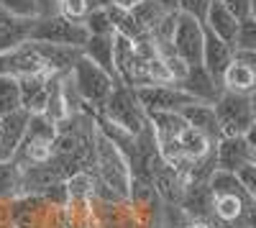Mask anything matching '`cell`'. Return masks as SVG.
<instances>
[{"mask_svg": "<svg viewBox=\"0 0 256 228\" xmlns=\"http://www.w3.org/2000/svg\"><path fill=\"white\" fill-rule=\"evenodd\" d=\"M72 82H74L77 95L82 98V102L90 108V113L95 118L102 113L105 102H108V98L113 95V90L120 85L113 74H108L102 67H98L95 62H90L84 54L80 56V62L72 70Z\"/></svg>", "mask_w": 256, "mask_h": 228, "instance_id": "1", "label": "cell"}, {"mask_svg": "<svg viewBox=\"0 0 256 228\" xmlns=\"http://www.w3.org/2000/svg\"><path fill=\"white\" fill-rule=\"evenodd\" d=\"M92 174L100 177L118 195H123V198L131 195V182H134L131 164H128L126 154L100 128H98V159H95Z\"/></svg>", "mask_w": 256, "mask_h": 228, "instance_id": "2", "label": "cell"}, {"mask_svg": "<svg viewBox=\"0 0 256 228\" xmlns=\"http://www.w3.org/2000/svg\"><path fill=\"white\" fill-rule=\"evenodd\" d=\"M100 116L108 118L110 123H116V126H120L123 131L134 134V136H138L148 126V113L141 106L136 90L123 85V82L113 90V95L108 98V102H105V108H102Z\"/></svg>", "mask_w": 256, "mask_h": 228, "instance_id": "3", "label": "cell"}, {"mask_svg": "<svg viewBox=\"0 0 256 228\" xmlns=\"http://www.w3.org/2000/svg\"><path fill=\"white\" fill-rule=\"evenodd\" d=\"M31 41H44V44H59V46H74L84 49V44L90 41V31L80 20H72L67 16H46L38 18L36 26L31 31Z\"/></svg>", "mask_w": 256, "mask_h": 228, "instance_id": "4", "label": "cell"}, {"mask_svg": "<svg viewBox=\"0 0 256 228\" xmlns=\"http://www.w3.org/2000/svg\"><path fill=\"white\" fill-rule=\"evenodd\" d=\"M216 113L220 123V138L223 136H246L248 128L256 123L254 108H251V95L238 92H223L216 100Z\"/></svg>", "mask_w": 256, "mask_h": 228, "instance_id": "5", "label": "cell"}, {"mask_svg": "<svg viewBox=\"0 0 256 228\" xmlns=\"http://www.w3.org/2000/svg\"><path fill=\"white\" fill-rule=\"evenodd\" d=\"M174 52L184 59V64H202V52H205V24L192 16H180V24L174 31Z\"/></svg>", "mask_w": 256, "mask_h": 228, "instance_id": "6", "label": "cell"}, {"mask_svg": "<svg viewBox=\"0 0 256 228\" xmlns=\"http://www.w3.org/2000/svg\"><path fill=\"white\" fill-rule=\"evenodd\" d=\"M141 106L146 113H162V110H182L192 102H198L190 92H184L180 85H146L136 90Z\"/></svg>", "mask_w": 256, "mask_h": 228, "instance_id": "7", "label": "cell"}, {"mask_svg": "<svg viewBox=\"0 0 256 228\" xmlns=\"http://www.w3.org/2000/svg\"><path fill=\"white\" fill-rule=\"evenodd\" d=\"M216 162L223 172H241L246 164L254 162V146L246 141V136H223L216 144Z\"/></svg>", "mask_w": 256, "mask_h": 228, "instance_id": "8", "label": "cell"}, {"mask_svg": "<svg viewBox=\"0 0 256 228\" xmlns=\"http://www.w3.org/2000/svg\"><path fill=\"white\" fill-rule=\"evenodd\" d=\"M236 59V46H230L228 41H223L220 36H216L212 31L205 28V52H202V64L205 70L216 77L223 85V77L228 72V67Z\"/></svg>", "mask_w": 256, "mask_h": 228, "instance_id": "9", "label": "cell"}, {"mask_svg": "<svg viewBox=\"0 0 256 228\" xmlns=\"http://www.w3.org/2000/svg\"><path fill=\"white\" fill-rule=\"evenodd\" d=\"M18 80H20V100H24V110H28L31 116L46 113L49 95H52V74L49 72L24 74Z\"/></svg>", "mask_w": 256, "mask_h": 228, "instance_id": "10", "label": "cell"}, {"mask_svg": "<svg viewBox=\"0 0 256 228\" xmlns=\"http://www.w3.org/2000/svg\"><path fill=\"white\" fill-rule=\"evenodd\" d=\"M180 88L184 92H190L198 102H212V106H216V100L226 92L220 82L205 70V64H192L187 70V77L180 82Z\"/></svg>", "mask_w": 256, "mask_h": 228, "instance_id": "11", "label": "cell"}, {"mask_svg": "<svg viewBox=\"0 0 256 228\" xmlns=\"http://www.w3.org/2000/svg\"><path fill=\"white\" fill-rule=\"evenodd\" d=\"M180 205L192 220H216V213H212L216 195H212L210 182H190L184 188V198H182Z\"/></svg>", "mask_w": 256, "mask_h": 228, "instance_id": "12", "label": "cell"}, {"mask_svg": "<svg viewBox=\"0 0 256 228\" xmlns=\"http://www.w3.org/2000/svg\"><path fill=\"white\" fill-rule=\"evenodd\" d=\"M28 120L31 113L28 110H16L10 116H3V146H0V162H10L16 156V152L20 149L26 134H28Z\"/></svg>", "mask_w": 256, "mask_h": 228, "instance_id": "13", "label": "cell"}, {"mask_svg": "<svg viewBox=\"0 0 256 228\" xmlns=\"http://www.w3.org/2000/svg\"><path fill=\"white\" fill-rule=\"evenodd\" d=\"M205 28L212 31L216 36H220L223 41H228L230 46H236V38H238V28H241V18L228 10L220 0H212V6L208 10L205 18Z\"/></svg>", "mask_w": 256, "mask_h": 228, "instance_id": "14", "label": "cell"}, {"mask_svg": "<svg viewBox=\"0 0 256 228\" xmlns=\"http://www.w3.org/2000/svg\"><path fill=\"white\" fill-rule=\"evenodd\" d=\"M36 20H38V18H36ZM36 20L13 18V16H8L3 8H0V52H13V49H18V46L28 44Z\"/></svg>", "mask_w": 256, "mask_h": 228, "instance_id": "15", "label": "cell"}, {"mask_svg": "<svg viewBox=\"0 0 256 228\" xmlns=\"http://www.w3.org/2000/svg\"><path fill=\"white\" fill-rule=\"evenodd\" d=\"M180 113L184 116L187 126L208 134L216 144L220 141V123H218V113H216V106H212V102H192V106L182 108Z\"/></svg>", "mask_w": 256, "mask_h": 228, "instance_id": "16", "label": "cell"}, {"mask_svg": "<svg viewBox=\"0 0 256 228\" xmlns=\"http://www.w3.org/2000/svg\"><path fill=\"white\" fill-rule=\"evenodd\" d=\"M223 90L238 92V95H254L256 92V72L238 52H236V59H233V64L228 67V72L223 77Z\"/></svg>", "mask_w": 256, "mask_h": 228, "instance_id": "17", "label": "cell"}, {"mask_svg": "<svg viewBox=\"0 0 256 228\" xmlns=\"http://www.w3.org/2000/svg\"><path fill=\"white\" fill-rule=\"evenodd\" d=\"M82 54L118 80V74H116V34L113 36H90V41L84 44Z\"/></svg>", "mask_w": 256, "mask_h": 228, "instance_id": "18", "label": "cell"}, {"mask_svg": "<svg viewBox=\"0 0 256 228\" xmlns=\"http://www.w3.org/2000/svg\"><path fill=\"white\" fill-rule=\"evenodd\" d=\"M148 123L156 134L159 141H177L182 131L187 128V120L180 110H162V113H148Z\"/></svg>", "mask_w": 256, "mask_h": 228, "instance_id": "19", "label": "cell"}, {"mask_svg": "<svg viewBox=\"0 0 256 228\" xmlns=\"http://www.w3.org/2000/svg\"><path fill=\"white\" fill-rule=\"evenodd\" d=\"M177 141H180V146H182V152L190 162H200V159H205V156H210L212 152H216V141H212L208 134L192 128V126H187Z\"/></svg>", "mask_w": 256, "mask_h": 228, "instance_id": "20", "label": "cell"}, {"mask_svg": "<svg viewBox=\"0 0 256 228\" xmlns=\"http://www.w3.org/2000/svg\"><path fill=\"white\" fill-rule=\"evenodd\" d=\"M108 13H110V20H113V28H116V34L118 36H126V38H131V41H144V38H148L152 34H148L138 20H136V16H134V10H128V8H120V6H110L108 8Z\"/></svg>", "mask_w": 256, "mask_h": 228, "instance_id": "21", "label": "cell"}, {"mask_svg": "<svg viewBox=\"0 0 256 228\" xmlns=\"http://www.w3.org/2000/svg\"><path fill=\"white\" fill-rule=\"evenodd\" d=\"M24 195V170L10 159L0 162V202H10Z\"/></svg>", "mask_w": 256, "mask_h": 228, "instance_id": "22", "label": "cell"}, {"mask_svg": "<svg viewBox=\"0 0 256 228\" xmlns=\"http://www.w3.org/2000/svg\"><path fill=\"white\" fill-rule=\"evenodd\" d=\"M16 110H24V100H20V80L16 74L0 77V118L10 116Z\"/></svg>", "mask_w": 256, "mask_h": 228, "instance_id": "23", "label": "cell"}, {"mask_svg": "<svg viewBox=\"0 0 256 228\" xmlns=\"http://www.w3.org/2000/svg\"><path fill=\"white\" fill-rule=\"evenodd\" d=\"M210 188H212V195H236V198H244V200L254 202L251 195L246 192V188L241 184V180H238L236 172L216 170V174L210 177Z\"/></svg>", "mask_w": 256, "mask_h": 228, "instance_id": "24", "label": "cell"}, {"mask_svg": "<svg viewBox=\"0 0 256 228\" xmlns=\"http://www.w3.org/2000/svg\"><path fill=\"white\" fill-rule=\"evenodd\" d=\"M131 10H134L136 20H138V24H141L148 34H152L169 13H174V10H166V8L159 3V0H144V3H138V6L131 8Z\"/></svg>", "mask_w": 256, "mask_h": 228, "instance_id": "25", "label": "cell"}, {"mask_svg": "<svg viewBox=\"0 0 256 228\" xmlns=\"http://www.w3.org/2000/svg\"><path fill=\"white\" fill-rule=\"evenodd\" d=\"M0 8L13 18H24V20H36L41 18V6L38 0H0Z\"/></svg>", "mask_w": 256, "mask_h": 228, "instance_id": "26", "label": "cell"}, {"mask_svg": "<svg viewBox=\"0 0 256 228\" xmlns=\"http://www.w3.org/2000/svg\"><path fill=\"white\" fill-rule=\"evenodd\" d=\"M84 26H88L90 36H113L116 34L108 8H92L90 16L84 18Z\"/></svg>", "mask_w": 256, "mask_h": 228, "instance_id": "27", "label": "cell"}, {"mask_svg": "<svg viewBox=\"0 0 256 228\" xmlns=\"http://www.w3.org/2000/svg\"><path fill=\"white\" fill-rule=\"evenodd\" d=\"M236 52H256V18H244L238 38H236Z\"/></svg>", "mask_w": 256, "mask_h": 228, "instance_id": "28", "label": "cell"}, {"mask_svg": "<svg viewBox=\"0 0 256 228\" xmlns=\"http://www.w3.org/2000/svg\"><path fill=\"white\" fill-rule=\"evenodd\" d=\"M90 10H92L90 0H59V13L72 18V20H80V24H84V18L90 16Z\"/></svg>", "mask_w": 256, "mask_h": 228, "instance_id": "29", "label": "cell"}, {"mask_svg": "<svg viewBox=\"0 0 256 228\" xmlns=\"http://www.w3.org/2000/svg\"><path fill=\"white\" fill-rule=\"evenodd\" d=\"M180 13L184 16H192V18H198L205 24V18H208V10L212 6V0H180Z\"/></svg>", "mask_w": 256, "mask_h": 228, "instance_id": "30", "label": "cell"}, {"mask_svg": "<svg viewBox=\"0 0 256 228\" xmlns=\"http://www.w3.org/2000/svg\"><path fill=\"white\" fill-rule=\"evenodd\" d=\"M238 180H241V184L246 188V192L251 195V200L256 202V164L254 162L246 164V167L238 172Z\"/></svg>", "mask_w": 256, "mask_h": 228, "instance_id": "31", "label": "cell"}, {"mask_svg": "<svg viewBox=\"0 0 256 228\" xmlns=\"http://www.w3.org/2000/svg\"><path fill=\"white\" fill-rule=\"evenodd\" d=\"M220 3L228 8V10H233L241 20L244 18H251V0H220Z\"/></svg>", "mask_w": 256, "mask_h": 228, "instance_id": "32", "label": "cell"}, {"mask_svg": "<svg viewBox=\"0 0 256 228\" xmlns=\"http://www.w3.org/2000/svg\"><path fill=\"white\" fill-rule=\"evenodd\" d=\"M13 74V52H0V77Z\"/></svg>", "mask_w": 256, "mask_h": 228, "instance_id": "33", "label": "cell"}, {"mask_svg": "<svg viewBox=\"0 0 256 228\" xmlns=\"http://www.w3.org/2000/svg\"><path fill=\"white\" fill-rule=\"evenodd\" d=\"M244 228H256V202L248 208L246 213V220H244Z\"/></svg>", "mask_w": 256, "mask_h": 228, "instance_id": "34", "label": "cell"}, {"mask_svg": "<svg viewBox=\"0 0 256 228\" xmlns=\"http://www.w3.org/2000/svg\"><path fill=\"white\" fill-rule=\"evenodd\" d=\"M246 141H248V144H251V146L256 149V123H254V126L248 128V134H246Z\"/></svg>", "mask_w": 256, "mask_h": 228, "instance_id": "35", "label": "cell"}, {"mask_svg": "<svg viewBox=\"0 0 256 228\" xmlns=\"http://www.w3.org/2000/svg\"><path fill=\"white\" fill-rule=\"evenodd\" d=\"M159 3H162L166 10H180V6H177L180 0H159Z\"/></svg>", "mask_w": 256, "mask_h": 228, "instance_id": "36", "label": "cell"}, {"mask_svg": "<svg viewBox=\"0 0 256 228\" xmlns=\"http://www.w3.org/2000/svg\"><path fill=\"white\" fill-rule=\"evenodd\" d=\"M251 108H254V118H256V92L251 95Z\"/></svg>", "mask_w": 256, "mask_h": 228, "instance_id": "37", "label": "cell"}, {"mask_svg": "<svg viewBox=\"0 0 256 228\" xmlns=\"http://www.w3.org/2000/svg\"><path fill=\"white\" fill-rule=\"evenodd\" d=\"M251 18H256V0H251Z\"/></svg>", "mask_w": 256, "mask_h": 228, "instance_id": "38", "label": "cell"}, {"mask_svg": "<svg viewBox=\"0 0 256 228\" xmlns=\"http://www.w3.org/2000/svg\"><path fill=\"white\" fill-rule=\"evenodd\" d=\"M0 146H3V123H0Z\"/></svg>", "mask_w": 256, "mask_h": 228, "instance_id": "39", "label": "cell"}, {"mask_svg": "<svg viewBox=\"0 0 256 228\" xmlns=\"http://www.w3.org/2000/svg\"><path fill=\"white\" fill-rule=\"evenodd\" d=\"M254 164H256V149H254Z\"/></svg>", "mask_w": 256, "mask_h": 228, "instance_id": "40", "label": "cell"}]
</instances>
